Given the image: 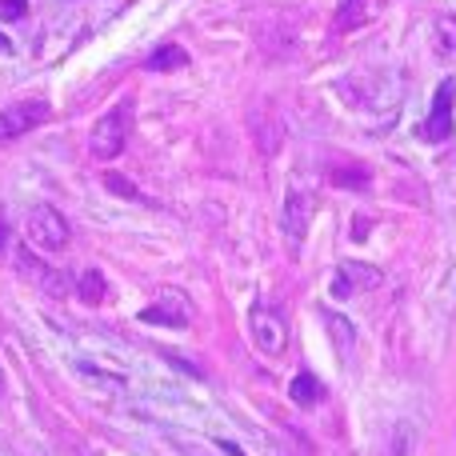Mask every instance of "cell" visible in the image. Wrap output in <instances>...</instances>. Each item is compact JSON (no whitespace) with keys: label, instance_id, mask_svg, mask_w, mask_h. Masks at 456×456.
I'll use <instances>...</instances> for the list:
<instances>
[{"label":"cell","instance_id":"obj_1","mask_svg":"<svg viewBox=\"0 0 456 456\" xmlns=\"http://www.w3.org/2000/svg\"><path fill=\"white\" fill-rule=\"evenodd\" d=\"M128 133H133V101H120L93 125V133H88V152H93L96 160L120 157L128 144Z\"/></svg>","mask_w":456,"mask_h":456},{"label":"cell","instance_id":"obj_2","mask_svg":"<svg viewBox=\"0 0 456 456\" xmlns=\"http://www.w3.org/2000/svg\"><path fill=\"white\" fill-rule=\"evenodd\" d=\"M248 337L265 356H281L284 348H289V316H284L276 305L260 300V305L248 313Z\"/></svg>","mask_w":456,"mask_h":456},{"label":"cell","instance_id":"obj_3","mask_svg":"<svg viewBox=\"0 0 456 456\" xmlns=\"http://www.w3.org/2000/svg\"><path fill=\"white\" fill-rule=\"evenodd\" d=\"M24 236H28L37 248H45V252H61L64 244H69L72 228L61 216V208L37 205V208H28V216H24Z\"/></svg>","mask_w":456,"mask_h":456},{"label":"cell","instance_id":"obj_4","mask_svg":"<svg viewBox=\"0 0 456 456\" xmlns=\"http://www.w3.org/2000/svg\"><path fill=\"white\" fill-rule=\"evenodd\" d=\"M144 321L149 324H189L192 321V300L184 289H173V284H160L157 292H152V305L144 308Z\"/></svg>","mask_w":456,"mask_h":456},{"label":"cell","instance_id":"obj_5","mask_svg":"<svg viewBox=\"0 0 456 456\" xmlns=\"http://www.w3.org/2000/svg\"><path fill=\"white\" fill-rule=\"evenodd\" d=\"M452 104H456V80H441V88H436L433 96V109H428V120L420 125V136H425L428 144H441L452 136Z\"/></svg>","mask_w":456,"mask_h":456},{"label":"cell","instance_id":"obj_6","mask_svg":"<svg viewBox=\"0 0 456 456\" xmlns=\"http://www.w3.org/2000/svg\"><path fill=\"white\" fill-rule=\"evenodd\" d=\"M380 281H385L380 268L361 265V260H345V265L337 268V276H332V297L348 300L353 292H361V289H380Z\"/></svg>","mask_w":456,"mask_h":456},{"label":"cell","instance_id":"obj_7","mask_svg":"<svg viewBox=\"0 0 456 456\" xmlns=\"http://www.w3.org/2000/svg\"><path fill=\"white\" fill-rule=\"evenodd\" d=\"M45 120H48V104L45 101L8 104V109L0 112V141H16V136H24L28 128L45 125Z\"/></svg>","mask_w":456,"mask_h":456},{"label":"cell","instance_id":"obj_8","mask_svg":"<svg viewBox=\"0 0 456 456\" xmlns=\"http://www.w3.org/2000/svg\"><path fill=\"white\" fill-rule=\"evenodd\" d=\"M16 268H20V276H28L37 289H45L48 297H64V289H69V281H64V273L61 268H53V265H45L40 256H32L28 248H20L16 252Z\"/></svg>","mask_w":456,"mask_h":456},{"label":"cell","instance_id":"obj_9","mask_svg":"<svg viewBox=\"0 0 456 456\" xmlns=\"http://www.w3.org/2000/svg\"><path fill=\"white\" fill-rule=\"evenodd\" d=\"M308 221H313V197H308V192H289V197H284V213H281L284 236H289L292 244H300L308 232Z\"/></svg>","mask_w":456,"mask_h":456},{"label":"cell","instance_id":"obj_10","mask_svg":"<svg viewBox=\"0 0 456 456\" xmlns=\"http://www.w3.org/2000/svg\"><path fill=\"white\" fill-rule=\"evenodd\" d=\"M77 297L88 300V305H104L109 300V281H104L101 268H85V273H77Z\"/></svg>","mask_w":456,"mask_h":456},{"label":"cell","instance_id":"obj_11","mask_svg":"<svg viewBox=\"0 0 456 456\" xmlns=\"http://www.w3.org/2000/svg\"><path fill=\"white\" fill-rule=\"evenodd\" d=\"M289 396L300 404V409H313V404H321V401H324V385L313 377V372H300V377L292 380Z\"/></svg>","mask_w":456,"mask_h":456},{"label":"cell","instance_id":"obj_12","mask_svg":"<svg viewBox=\"0 0 456 456\" xmlns=\"http://www.w3.org/2000/svg\"><path fill=\"white\" fill-rule=\"evenodd\" d=\"M144 64H149V72H176L189 64V53H184L181 45H160Z\"/></svg>","mask_w":456,"mask_h":456},{"label":"cell","instance_id":"obj_13","mask_svg":"<svg viewBox=\"0 0 456 456\" xmlns=\"http://www.w3.org/2000/svg\"><path fill=\"white\" fill-rule=\"evenodd\" d=\"M361 24H364V0H340L332 28H337V32H353V28H361Z\"/></svg>","mask_w":456,"mask_h":456},{"label":"cell","instance_id":"obj_14","mask_svg":"<svg viewBox=\"0 0 456 456\" xmlns=\"http://www.w3.org/2000/svg\"><path fill=\"white\" fill-rule=\"evenodd\" d=\"M329 181L340 184V189H364L369 184V168H332Z\"/></svg>","mask_w":456,"mask_h":456},{"label":"cell","instance_id":"obj_15","mask_svg":"<svg viewBox=\"0 0 456 456\" xmlns=\"http://www.w3.org/2000/svg\"><path fill=\"white\" fill-rule=\"evenodd\" d=\"M104 184H109L112 192H117V197H128V200H141V205H149V200H144V192L136 189L133 181H125V176H117V173H109L104 176Z\"/></svg>","mask_w":456,"mask_h":456},{"label":"cell","instance_id":"obj_16","mask_svg":"<svg viewBox=\"0 0 456 456\" xmlns=\"http://www.w3.org/2000/svg\"><path fill=\"white\" fill-rule=\"evenodd\" d=\"M28 0H0V20H20Z\"/></svg>","mask_w":456,"mask_h":456},{"label":"cell","instance_id":"obj_17","mask_svg":"<svg viewBox=\"0 0 456 456\" xmlns=\"http://www.w3.org/2000/svg\"><path fill=\"white\" fill-rule=\"evenodd\" d=\"M329 324H332V332L340 337V345H353V324L340 321V316H329Z\"/></svg>","mask_w":456,"mask_h":456},{"label":"cell","instance_id":"obj_18","mask_svg":"<svg viewBox=\"0 0 456 456\" xmlns=\"http://www.w3.org/2000/svg\"><path fill=\"white\" fill-rule=\"evenodd\" d=\"M8 53H12V40H8L4 32H0V56H8Z\"/></svg>","mask_w":456,"mask_h":456},{"label":"cell","instance_id":"obj_19","mask_svg":"<svg viewBox=\"0 0 456 456\" xmlns=\"http://www.w3.org/2000/svg\"><path fill=\"white\" fill-rule=\"evenodd\" d=\"M0 380H4V377H0Z\"/></svg>","mask_w":456,"mask_h":456}]
</instances>
